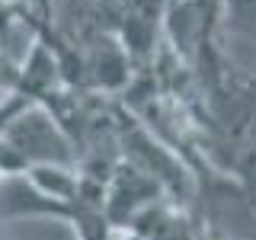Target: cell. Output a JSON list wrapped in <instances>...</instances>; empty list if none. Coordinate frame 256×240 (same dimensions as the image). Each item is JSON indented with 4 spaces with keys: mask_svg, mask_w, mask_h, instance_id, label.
<instances>
[{
    "mask_svg": "<svg viewBox=\"0 0 256 240\" xmlns=\"http://www.w3.org/2000/svg\"><path fill=\"white\" fill-rule=\"evenodd\" d=\"M196 70H202L205 122L214 144L224 150V164L256 189V77L228 61L214 42L202 48Z\"/></svg>",
    "mask_w": 256,
    "mask_h": 240,
    "instance_id": "6da1fadb",
    "label": "cell"
},
{
    "mask_svg": "<svg viewBox=\"0 0 256 240\" xmlns=\"http://www.w3.org/2000/svg\"><path fill=\"white\" fill-rule=\"evenodd\" d=\"M221 26L256 45V0H218Z\"/></svg>",
    "mask_w": 256,
    "mask_h": 240,
    "instance_id": "7a4b0ae2",
    "label": "cell"
}]
</instances>
